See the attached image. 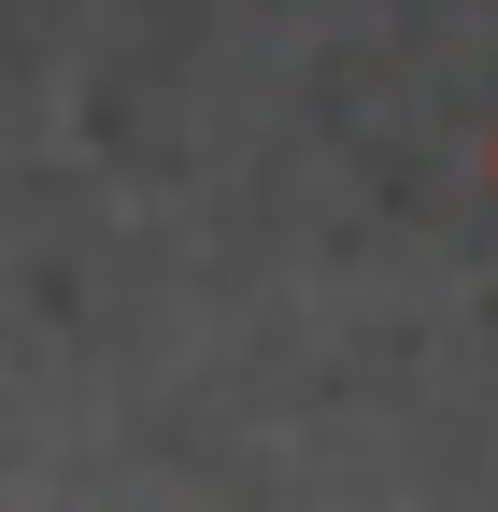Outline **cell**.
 Returning <instances> with one entry per match:
<instances>
[{"instance_id": "cell-1", "label": "cell", "mask_w": 498, "mask_h": 512, "mask_svg": "<svg viewBox=\"0 0 498 512\" xmlns=\"http://www.w3.org/2000/svg\"><path fill=\"white\" fill-rule=\"evenodd\" d=\"M484 185H498V143H484Z\"/></svg>"}]
</instances>
